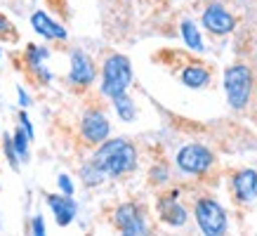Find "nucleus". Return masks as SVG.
<instances>
[{
    "label": "nucleus",
    "instance_id": "nucleus-5",
    "mask_svg": "<svg viewBox=\"0 0 257 236\" xmlns=\"http://www.w3.org/2000/svg\"><path fill=\"white\" fill-rule=\"evenodd\" d=\"M215 156L210 149H205L201 144H187L184 149H179L177 154V165L179 170H184L189 175H203L212 165Z\"/></svg>",
    "mask_w": 257,
    "mask_h": 236
},
{
    "label": "nucleus",
    "instance_id": "nucleus-18",
    "mask_svg": "<svg viewBox=\"0 0 257 236\" xmlns=\"http://www.w3.org/2000/svg\"><path fill=\"white\" fill-rule=\"evenodd\" d=\"M80 177H83V182H85L87 187H94V184H101V182H104L106 173H104V170H101V168L94 163V161H90V163L83 165V170H80Z\"/></svg>",
    "mask_w": 257,
    "mask_h": 236
},
{
    "label": "nucleus",
    "instance_id": "nucleus-8",
    "mask_svg": "<svg viewBox=\"0 0 257 236\" xmlns=\"http://www.w3.org/2000/svg\"><path fill=\"white\" fill-rule=\"evenodd\" d=\"M80 133H83L85 142H90V144H101L109 137L111 126L101 111H87L83 116V123H80Z\"/></svg>",
    "mask_w": 257,
    "mask_h": 236
},
{
    "label": "nucleus",
    "instance_id": "nucleus-15",
    "mask_svg": "<svg viewBox=\"0 0 257 236\" xmlns=\"http://www.w3.org/2000/svg\"><path fill=\"white\" fill-rule=\"evenodd\" d=\"M208 80H210V73L203 66H187L182 71V83L187 87H203Z\"/></svg>",
    "mask_w": 257,
    "mask_h": 236
},
{
    "label": "nucleus",
    "instance_id": "nucleus-14",
    "mask_svg": "<svg viewBox=\"0 0 257 236\" xmlns=\"http://www.w3.org/2000/svg\"><path fill=\"white\" fill-rule=\"evenodd\" d=\"M47 55H50V52H47L45 47L29 45V47H26V57H24V59H26V66H29L31 71H36V76H38V78H43L45 83L52 78V76H50V71L45 69Z\"/></svg>",
    "mask_w": 257,
    "mask_h": 236
},
{
    "label": "nucleus",
    "instance_id": "nucleus-13",
    "mask_svg": "<svg viewBox=\"0 0 257 236\" xmlns=\"http://www.w3.org/2000/svg\"><path fill=\"white\" fill-rule=\"evenodd\" d=\"M31 26L33 31L40 33L43 38H50V40H66V31H64V26H59L57 22H52L45 12H33L31 15Z\"/></svg>",
    "mask_w": 257,
    "mask_h": 236
},
{
    "label": "nucleus",
    "instance_id": "nucleus-24",
    "mask_svg": "<svg viewBox=\"0 0 257 236\" xmlns=\"http://www.w3.org/2000/svg\"><path fill=\"white\" fill-rule=\"evenodd\" d=\"M19 126H22L24 130L29 133V137H31V140H33V126H31V121H29V116H26L24 111H22V116H19Z\"/></svg>",
    "mask_w": 257,
    "mask_h": 236
},
{
    "label": "nucleus",
    "instance_id": "nucleus-20",
    "mask_svg": "<svg viewBox=\"0 0 257 236\" xmlns=\"http://www.w3.org/2000/svg\"><path fill=\"white\" fill-rule=\"evenodd\" d=\"M5 154H8V161L12 168H19V156H17V151H15V144H12V137H5Z\"/></svg>",
    "mask_w": 257,
    "mask_h": 236
},
{
    "label": "nucleus",
    "instance_id": "nucleus-25",
    "mask_svg": "<svg viewBox=\"0 0 257 236\" xmlns=\"http://www.w3.org/2000/svg\"><path fill=\"white\" fill-rule=\"evenodd\" d=\"M12 31V26H10V22L5 19V17L0 15V36H8V33Z\"/></svg>",
    "mask_w": 257,
    "mask_h": 236
},
{
    "label": "nucleus",
    "instance_id": "nucleus-19",
    "mask_svg": "<svg viewBox=\"0 0 257 236\" xmlns=\"http://www.w3.org/2000/svg\"><path fill=\"white\" fill-rule=\"evenodd\" d=\"M29 142H31L29 133H26V130L19 126V128L15 130V135H12V144H15L17 156L22 158V161H29Z\"/></svg>",
    "mask_w": 257,
    "mask_h": 236
},
{
    "label": "nucleus",
    "instance_id": "nucleus-9",
    "mask_svg": "<svg viewBox=\"0 0 257 236\" xmlns=\"http://www.w3.org/2000/svg\"><path fill=\"white\" fill-rule=\"evenodd\" d=\"M94 76H97V71H94L92 59H90L85 52L73 50V52H71V69H69L71 83L85 87V85H90V83H94Z\"/></svg>",
    "mask_w": 257,
    "mask_h": 236
},
{
    "label": "nucleus",
    "instance_id": "nucleus-26",
    "mask_svg": "<svg viewBox=\"0 0 257 236\" xmlns=\"http://www.w3.org/2000/svg\"><path fill=\"white\" fill-rule=\"evenodd\" d=\"M17 94H19V106H29V104H31L29 102V94L24 92L22 87H17Z\"/></svg>",
    "mask_w": 257,
    "mask_h": 236
},
{
    "label": "nucleus",
    "instance_id": "nucleus-6",
    "mask_svg": "<svg viewBox=\"0 0 257 236\" xmlns=\"http://www.w3.org/2000/svg\"><path fill=\"white\" fill-rule=\"evenodd\" d=\"M201 22H203V26L210 33H215V36H226V33L234 31V26H236V19L229 15L224 10V5H219V3H210L208 8L203 10Z\"/></svg>",
    "mask_w": 257,
    "mask_h": 236
},
{
    "label": "nucleus",
    "instance_id": "nucleus-11",
    "mask_svg": "<svg viewBox=\"0 0 257 236\" xmlns=\"http://www.w3.org/2000/svg\"><path fill=\"white\" fill-rule=\"evenodd\" d=\"M177 196H179V191H170V194H165V196L158 201L161 217H163V222H168L170 227H182V224L187 222V210L177 203Z\"/></svg>",
    "mask_w": 257,
    "mask_h": 236
},
{
    "label": "nucleus",
    "instance_id": "nucleus-3",
    "mask_svg": "<svg viewBox=\"0 0 257 236\" xmlns=\"http://www.w3.org/2000/svg\"><path fill=\"white\" fill-rule=\"evenodd\" d=\"M224 92L234 109H245L252 94V71L245 64H234L224 71Z\"/></svg>",
    "mask_w": 257,
    "mask_h": 236
},
{
    "label": "nucleus",
    "instance_id": "nucleus-4",
    "mask_svg": "<svg viewBox=\"0 0 257 236\" xmlns=\"http://www.w3.org/2000/svg\"><path fill=\"white\" fill-rule=\"evenodd\" d=\"M196 222H198L203 234L208 236H222L226 231L224 208L212 198H201L196 203Z\"/></svg>",
    "mask_w": 257,
    "mask_h": 236
},
{
    "label": "nucleus",
    "instance_id": "nucleus-2",
    "mask_svg": "<svg viewBox=\"0 0 257 236\" xmlns=\"http://www.w3.org/2000/svg\"><path fill=\"white\" fill-rule=\"evenodd\" d=\"M130 80H133V69H130V62L127 57L123 55H111L106 62H104V71H101V92L116 99L120 94L127 92L130 87Z\"/></svg>",
    "mask_w": 257,
    "mask_h": 236
},
{
    "label": "nucleus",
    "instance_id": "nucleus-12",
    "mask_svg": "<svg viewBox=\"0 0 257 236\" xmlns=\"http://www.w3.org/2000/svg\"><path fill=\"white\" fill-rule=\"evenodd\" d=\"M234 194L241 203H250L257 196V173L255 170H241L234 175Z\"/></svg>",
    "mask_w": 257,
    "mask_h": 236
},
{
    "label": "nucleus",
    "instance_id": "nucleus-10",
    "mask_svg": "<svg viewBox=\"0 0 257 236\" xmlns=\"http://www.w3.org/2000/svg\"><path fill=\"white\" fill-rule=\"evenodd\" d=\"M47 205H50V210L55 212V220H57L59 227L71 224V220L76 217V210H78V205H76L73 196H69V194H64V196L47 194Z\"/></svg>",
    "mask_w": 257,
    "mask_h": 236
},
{
    "label": "nucleus",
    "instance_id": "nucleus-21",
    "mask_svg": "<svg viewBox=\"0 0 257 236\" xmlns=\"http://www.w3.org/2000/svg\"><path fill=\"white\" fill-rule=\"evenodd\" d=\"M57 184H59V189H62L64 194H69V196H73V184H71L69 175H59V177H57Z\"/></svg>",
    "mask_w": 257,
    "mask_h": 236
},
{
    "label": "nucleus",
    "instance_id": "nucleus-16",
    "mask_svg": "<svg viewBox=\"0 0 257 236\" xmlns=\"http://www.w3.org/2000/svg\"><path fill=\"white\" fill-rule=\"evenodd\" d=\"M182 38H184V43H187L191 50H196V52H203L201 33H198V29H196L194 22H182Z\"/></svg>",
    "mask_w": 257,
    "mask_h": 236
},
{
    "label": "nucleus",
    "instance_id": "nucleus-23",
    "mask_svg": "<svg viewBox=\"0 0 257 236\" xmlns=\"http://www.w3.org/2000/svg\"><path fill=\"white\" fill-rule=\"evenodd\" d=\"M151 180H154V182H165V180H168V170H165V165H161V168H154V170H151Z\"/></svg>",
    "mask_w": 257,
    "mask_h": 236
},
{
    "label": "nucleus",
    "instance_id": "nucleus-17",
    "mask_svg": "<svg viewBox=\"0 0 257 236\" xmlns=\"http://www.w3.org/2000/svg\"><path fill=\"white\" fill-rule=\"evenodd\" d=\"M113 109H116V113L120 116V121H125V123H130V121H135V102L127 97V94H120V97H116L113 99Z\"/></svg>",
    "mask_w": 257,
    "mask_h": 236
},
{
    "label": "nucleus",
    "instance_id": "nucleus-1",
    "mask_svg": "<svg viewBox=\"0 0 257 236\" xmlns=\"http://www.w3.org/2000/svg\"><path fill=\"white\" fill-rule=\"evenodd\" d=\"M92 161L109 177H120V175L133 173L137 168V151L127 140H109L101 142V147L97 149Z\"/></svg>",
    "mask_w": 257,
    "mask_h": 236
},
{
    "label": "nucleus",
    "instance_id": "nucleus-7",
    "mask_svg": "<svg viewBox=\"0 0 257 236\" xmlns=\"http://www.w3.org/2000/svg\"><path fill=\"white\" fill-rule=\"evenodd\" d=\"M116 227L123 231L125 236H140L147 234V224H144V217H142V210L135 203H123L116 210Z\"/></svg>",
    "mask_w": 257,
    "mask_h": 236
},
{
    "label": "nucleus",
    "instance_id": "nucleus-22",
    "mask_svg": "<svg viewBox=\"0 0 257 236\" xmlns=\"http://www.w3.org/2000/svg\"><path fill=\"white\" fill-rule=\"evenodd\" d=\"M31 234H36V236L45 234V222H43V217H40V215H36V217L31 220Z\"/></svg>",
    "mask_w": 257,
    "mask_h": 236
}]
</instances>
